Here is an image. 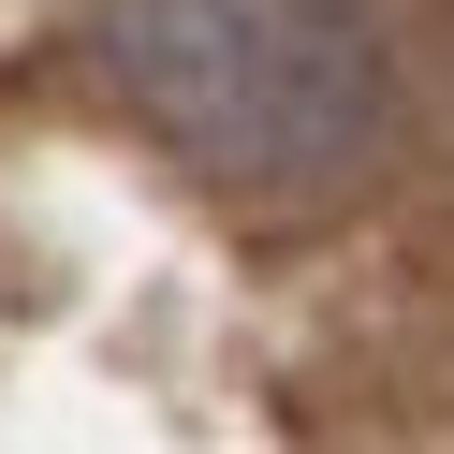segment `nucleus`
<instances>
[{"label": "nucleus", "mask_w": 454, "mask_h": 454, "mask_svg": "<svg viewBox=\"0 0 454 454\" xmlns=\"http://www.w3.org/2000/svg\"><path fill=\"white\" fill-rule=\"evenodd\" d=\"M147 147L249 220H323L411 132V0H89Z\"/></svg>", "instance_id": "obj_1"}]
</instances>
